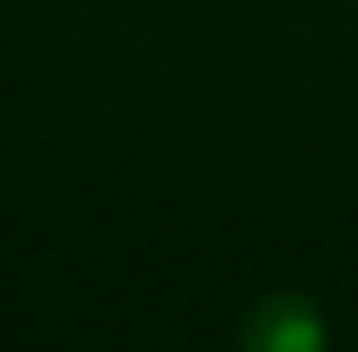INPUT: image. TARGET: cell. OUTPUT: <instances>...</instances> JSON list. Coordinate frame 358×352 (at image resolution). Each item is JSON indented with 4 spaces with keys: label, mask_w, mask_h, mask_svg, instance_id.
<instances>
[{
    "label": "cell",
    "mask_w": 358,
    "mask_h": 352,
    "mask_svg": "<svg viewBox=\"0 0 358 352\" xmlns=\"http://www.w3.org/2000/svg\"><path fill=\"white\" fill-rule=\"evenodd\" d=\"M323 341H329L323 317L311 311V300H294V293L264 300L241 323V346H252V352H317Z\"/></svg>",
    "instance_id": "1"
}]
</instances>
